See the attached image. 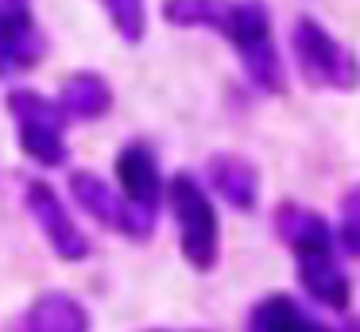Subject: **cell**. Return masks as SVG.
Returning <instances> with one entry per match:
<instances>
[{"mask_svg":"<svg viewBox=\"0 0 360 332\" xmlns=\"http://www.w3.org/2000/svg\"><path fill=\"white\" fill-rule=\"evenodd\" d=\"M298 278H302L306 293L314 301L329 309H345L349 305V278L337 267V251L333 255H310V259H298Z\"/></svg>","mask_w":360,"mask_h":332,"instance_id":"7c38bea8","label":"cell"},{"mask_svg":"<svg viewBox=\"0 0 360 332\" xmlns=\"http://www.w3.org/2000/svg\"><path fill=\"white\" fill-rule=\"evenodd\" d=\"M117 178H120V190H124L128 201H136L140 208H155L159 193H163V178H159V166L143 143H128L120 151Z\"/></svg>","mask_w":360,"mask_h":332,"instance_id":"9c48e42d","label":"cell"},{"mask_svg":"<svg viewBox=\"0 0 360 332\" xmlns=\"http://www.w3.org/2000/svg\"><path fill=\"white\" fill-rule=\"evenodd\" d=\"M70 193L94 220L105 224V228H117V232L136 236V239H143L151 232V216L155 213H151V208H140L128 197H120L105 178L89 174V170H78V174L70 178Z\"/></svg>","mask_w":360,"mask_h":332,"instance_id":"5b68a950","label":"cell"},{"mask_svg":"<svg viewBox=\"0 0 360 332\" xmlns=\"http://www.w3.org/2000/svg\"><path fill=\"white\" fill-rule=\"evenodd\" d=\"M290 51H295V62L302 69V77L314 85V89H341L352 93L360 85V62L352 51H345L318 20L302 15L290 31Z\"/></svg>","mask_w":360,"mask_h":332,"instance_id":"7a4b0ae2","label":"cell"},{"mask_svg":"<svg viewBox=\"0 0 360 332\" xmlns=\"http://www.w3.org/2000/svg\"><path fill=\"white\" fill-rule=\"evenodd\" d=\"M109 12L112 27L120 31L124 43H140L143 39V0H101Z\"/></svg>","mask_w":360,"mask_h":332,"instance_id":"2e32d148","label":"cell"},{"mask_svg":"<svg viewBox=\"0 0 360 332\" xmlns=\"http://www.w3.org/2000/svg\"><path fill=\"white\" fill-rule=\"evenodd\" d=\"M275 224H279V236L287 239V247L295 251V259L333 255V232H329V224L321 220L318 213H310V208L287 201V205H279Z\"/></svg>","mask_w":360,"mask_h":332,"instance_id":"ba28073f","label":"cell"},{"mask_svg":"<svg viewBox=\"0 0 360 332\" xmlns=\"http://www.w3.org/2000/svg\"><path fill=\"white\" fill-rule=\"evenodd\" d=\"M24 332H89V313L82 309L78 298L51 290L35 298V305L27 309Z\"/></svg>","mask_w":360,"mask_h":332,"instance_id":"30bf717a","label":"cell"},{"mask_svg":"<svg viewBox=\"0 0 360 332\" xmlns=\"http://www.w3.org/2000/svg\"><path fill=\"white\" fill-rule=\"evenodd\" d=\"M345 332H360V321H352V324H349V328H345Z\"/></svg>","mask_w":360,"mask_h":332,"instance_id":"ac0fdd59","label":"cell"},{"mask_svg":"<svg viewBox=\"0 0 360 332\" xmlns=\"http://www.w3.org/2000/svg\"><path fill=\"white\" fill-rule=\"evenodd\" d=\"M171 208L182 232V255L194 270H213L221 251V228H217V213H213L205 190L194 182L190 174H174L171 178Z\"/></svg>","mask_w":360,"mask_h":332,"instance_id":"3957f363","label":"cell"},{"mask_svg":"<svg viewBox=\"0 0 360 332\" xmlns=\"http://www.w3.org/2000/svg\"><path fill=\"white\" fill-rule=\"evenodd\" d=\"M8 108L20 124V143L43 166H63L66 162V143H63V128H66V108L55 105V100L39 97V93H12Z\"/></svg>","mask_w":360,"mask_h":332,"instance_id":"277c9868","label":"cell"},{"mask_svg":"<svg viewBox=\"0 0 360 332\" xmlns=\"http://www.w3.org/2000/svg\"><path fill=\"white\" fill-rule=\"evenodd\" d=\"M225 35L236 46V54H240L248 77L256 81V89L279 93L283 89V62H279V46H275L271 15H267L264 0H233Z\"/></svg>","mask_w":360,"mask_h":332,"instance_id":"6da1fadb","label":"cell"},{"mask_svg":"<svg viewBox=\"0 0 360 332\" xmlns=\"http://www.w3.org/2000/svg\"><path fill=\"white\" fill-rule=\"evenodd\" d=\"M341 247L360 259V185H352L341 197Z\"/></svg>","mask_w":360,"mask_h":332,"instance_id":"e0dca14e","label":"cell"},{"mask_svg":"<svg viewBox=\"0 0 360 332\" xmlns=\"http://www.w3.org/2000/svg\"><path fill=\"white\" fill-rule=\"evenodd\" d=\"M27 208L35 213V220H39L43 236H47V244L55 247V255H63V259H86L89 255V244L86 236L78 232V224L70 220V213L63 208V201L55 197V190L43 182H32V190H27Z\"/></svg>","mask_w":360,"mask_h":332,"instance_id":"52a82bcc","label":"cell"},{"mask_svg":"<svg viewBox=\"0 0 360 332\" xmlns=\"http://www.w3.org/2000/svg\"><path fill=\"white\" fill-rule=\"evenodd\" d=\"M112 105V89L105 77L97 74H74L70 81L63 85V108L78 120H94V116H105Z\"/></svg>","mask_w":360,"mask_h":332,"instance_id":"5bb4252c","label":"cell"},{"mask_svg":"<svg viewBox=\"0 0 360 332\" xmlns=\"http://www.w3.org/2000/svg\"><path fill=\"white\" fill-rule=\"evenodd\" d=\"M43 54V35L32 20L27 0H0V74L35 66Z\"/></svg>","mask_w":360,"mask_h":332,"instance_id":"8992f818","label":"cell"},{"mask_svg":"<svg viewBox=\"0 0 360 332\" xmlns=\"http://www.w3.org/2000/svg\"><path fill=\"white\" fill-rule=\"evenodd\" d=\"M210 182L233 208H252L259 197V174L240 154H213L210 159Z\"/></svg>","mask_w":360,"mask_h":332,"instance_id":"8fae6325","label":"cell"},{"mask_svg":"<svg viewBox=\"0 0 360 332\" xmlns=\"http://www.w3.org/2000/svg\"><path fill=\"white\" fill-rule=\"evenodd\" d=\"M248 332H329L326 324H318L295 298L287 293H271L264 298L248 317Z\"/></svg>","mask_w":360,"mask_h":332,"instance_id":"4fadbf2b","label":"cell"},{"mask_svg":"<svg viewBox=\"0 0 360 332\" xmlns=\"http://www.w3.org/2000/svg\"><path fill=\"white\" fill-rule=\"evenodd\" d=\"M233 0H167L163 15L179 27H213L225 35Z\"/></svg>","mask_w":360,"mask_h":332,"instance_id":"9a60e30c","label":"cell"}]
</instances>
